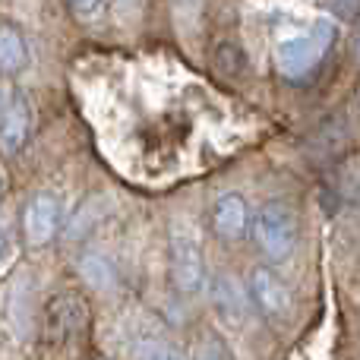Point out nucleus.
I'll return each mask as SVG.
<instances>
[{
  "mask_svg": "<svg viewBox=\"0 0 360 360\" xmlns=\"http://www.w3.org/2000/svg\"><path fill=\"white\" fill-rule=\"evenodd\" d=\"M332 41H335V29L329 22H313L310 29L275 41V67L285 79H304L329 54Z\"/></svg>",
  "mask_w": 360,
  "mask_h": 360,
  "instance_id": "nucleus-1",
  "label": "nucleus"
},
{
  "mask_svg": "<svg viewBox=\"0 0 360 360\" xmlns=\"http://www.w3.org/2000/svg\"><path fill=\"white\" fill-rule=\"evenodd\" d=\"M253 240L269 262H285L297 243V215L288 202H266L253 215Z\"/></svg>",
  "mask_w": 360,
  "mask_h": 360,
  "instance_id": "nucleus-2",
  "label": "nucleus"
},
{
  "mask_svg": "<svg viewBox=\"0 0 360 360\" xmlns=\"http://www.w3.org/2000/svg\"><path fill=\"white\" fill-rule=\"evenodd\" d=\"M171 278L180 294H196L205 285V256L199 240L180 224L171 228Z\"/></svg>",
  "mask_w": 360,
  "mask_h": 360,
  "instance_id": "nucleus-3",
  "label": "nucleus"
},
{
  "mask_svg": "<svg viewBox=\"0 0 360 360\" xmlns=\"http://www.w3.org/2000/svg\"><path fill=\"white\" fill-rule=\"evenodd\" d=\"M60 228V202L51 193H35L22 209V237L29 247H44Z\"/></svg>",
  "mask_w": 360,
  "mask_h": 360,
  "instance_id": "nucleus-4",
  "label": "nucleus"
},
{
  "mask_svg": "<svg viewBox=\"0 0 360 360\" xmlns=\"http://www.w3.org/2000/svg\"><path fill=\"white\" fill-rule=\"evenodd\" d=\"M250 300L269 319H285L291 313V294L272 269L259 266L250 272Z\"/></svg>",
  "mask_w": 360,
  "mask_h": 360,
  "instance_id": "nucleus-5",
  "label": "nucleus"
},
{
  "mask_svg": "<svg viewBox=\"0 0 360 360\" xmlns=\"http://www.w3.org/2000/svg\"><path fill=\"white\" fill-rule=\"evenodd\" d=\"M212 228L228 243L243 240L253 231V212H250L247 199L237 196V193H228V196L218 199L215 209H212Z\"/></svg>",
  "mask_w": 360,
  "mask_h": 360,
  "instance_id": "nucleus-6",
  "label": "nucleus"
},
{
  "mask_svg": "<svg viewBox=\"0 0 360 360\" xmlns=\"http://www.w3.org/2000/svg\"><path fill=\"white\" fill-rule=\"evenodd\" d=\"M32 133V108L22 95H10L0 114V152L4 155H16L22 152V146L29 143Z\"/></svg>",
  "mask_w": 360,
  "mask_h": 360,
  "instance_id": "nucleus-7",
  "label": "nucleus"
},
{
  "mask_svg": "<svg viewBox=\"0 0 360 360\" xmlns=\"http://www.w3.org/2000/svg\"><path fill=\"white\" fill-rule=\"evenodd\" d=\"M29 67V44L22 32L10 22H0V73L16 76Z\"/></svg>",
  "mask_w": 360,
  "mask_h": 360,
  "instance_id": "nucleus-8",
  "label": "nucleus"
},
{
  "mask_svg": "<svg viewBox=\"0 0 360 360\" xmlns=\"http://www.w3.org/2000/svg\"><path fill=\"white\" fill-rule=\"evenodd\" d=\"M79 272L86 275V281H92V288H111L114 285V269L105 256L86 253L79 262Z\"/></svg>",
  "mask_w": 360,
  "mask_h": 360,
  "instance_id": "nucleus-9",
  "label": "nucleus"
},
{
  "mask_svg": "<svg viewBox=\"0 0 360 360\" xmlns=\"http://www.w3.org/2000/svg\"><path fill=\"white\" fill-rule=\"evenodd\" d=\"M193 360H234L231 348L218 332H199L196 348H193Z\"/></svg>",
  "mask_w": 360,
  "mask_h": 360,
  "instance_id": "nucleus-10",
  "label": "nucleus"
},
{
  "mask_svg": "<svg viewBox=\"0 0 360 360\" xmlns=\"http://www.w3.org/2000/svg\"><path fill=\"white\" fill-rule=\"evenodd\" d=\"M133 360H186V357L165 338H143L133 348Z\"/></svg>",
  "mask_w": 360,
  "mask_h": 360,
  "instance_id": "nucleus-11",
  "label": "nucleus"
},
{
  "mask_svg": "<svg viewBox=\"0 0 360 360\" xmlns=\"http://www.w3.org/2000/svg\"><path fill=\"white\" fill-rule=\"evenodd\" d=\"M67 4H70V10H73V16L82 19V22L92 19L95 13L101 10V0H67Z\"/></svg>",
  "mask_w": 360,
  "mask_h": 360,
  "instance_id": "nucleus-12",
  "label": "nucleus"
},
{
  "mask_svg": "<svg viewBox=\"0 0 360 360\" xmlns=\"http://www.w3.org/2000/svg\"><path fill=\"white\" fill-rule=\"evenodd\" d=\"M6 250H10V218L0 215V259L6 256Z\"/></svg>",
  "mask_w": 360,
  "mask_h": 360,
  "instance_id": "nucleus-13",
  "label": "nucleus"
},
{
  "mask_svg": "<svg viewBox=\"0 0 360 360\" xmlns=\"http://www.w3.org/2000/svg\"><path fill=\"white\" fill-rule=\"evenodd\" d=\"M354 54H357V60H360V29H357V38H354Z\"/></svg>",
  "mask_w": 360,
  "mask_h": 360,
  "instance_id": "nucleus-14",
  "label": "nucleus"
},
{
  "mask_svg": "<svg viewBox=\"0 0 360 360\" xmlns=\"http://www.w3.org/2000/svg\"><path fill=\"white\" fill-rule=\"evenodd\" d=\"M0 193H4V184H0Z\"/></svg>",
  "mask_w": 360,
  "mask_h": 360,
  "instance_id": "nucleus-15",
  "label": "nucleus"
}]
</instances>
